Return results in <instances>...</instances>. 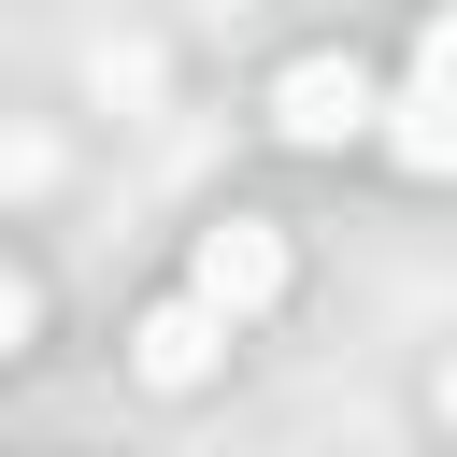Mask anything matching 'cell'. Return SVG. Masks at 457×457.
<instances>
[{"instance_id": "3", "label": "cell", "mask_w": 457, "mask_h": 457, "mask_svg": "<svg viewBox=\"0 0 457 457\" xmlns=\"http://www.w3.org/2000/svg\"><path fill=\"white\" fill-rule=\"evenodd\" d=\"M214 357H228V314H200L186 286H171V300H157V314L129 328V371H143V386H200Z\"/></svg>"}, {"instance_id": "6", "label": "cell", "mask_w": 457, "mask_h": 457, "mask_svg": "<svg viewBox=\"0 0 457 457\" xmlns=\"http://www.w3.org/2000/svg\"><path fill=\"white\" fill-rule=\"evenodd\" d=\"M428 400H443V414H457V357H443V386H428Z\"/></svg>"}, {"instance_id": "4", "label": "cell", "mask_w": 457, "mask_h": 457, "mask_svg": "<svg viewBox=\"0 0 457 457\" xmlns=\"http://www.w3.org/2000/svg\"><path fill=\"white\" fill-rule=\"evenodd\" d=\"M386 157L443 186V171H457V100H443V86H386Z\"/></svg>"}, {"instance_id": "5", "label": "cell", "mask_w": 457, "mask_h": 457, "mask_svg": "<svg viewBox=\"0 0 457 457\" xmlns=\"http://www.w3.org/2000/svg\"><path fill=\"white\" fill-rule=\"evenodd\" d=\"M414 86H443V100H457V14H428V29H414Z\"/></svg>"}, {"instance_id": "1", "label": "cell", "mask_w": 457, "mask_h": 457, "mask_svg": "<svg viewBox=\"0 0 457 457\" xmlns=\"http://www.w3.org/2000/svg\"><path fill=\"white\" fill-rule=\"evenodd\" d=\"M286 286H300V257H286V228H271V214H214V228H200V257H186V300H200V314H228V328H257Z\"/></svg>"}, {"instance_id": "2", "label": "cell", "mask_w": 457, "mask_h": 457, "mask_svg": "<svg viewBox=\"0 0 457 457\" xmlns=\"http://www.w3.org/2000/svg\"><path fill=\"white\" fill-rule=\"evenodd\" d=\"M271 129L286 143H357V129H386V86L357 57H286L271 71Z\"/></svg>"}]
</instances>
